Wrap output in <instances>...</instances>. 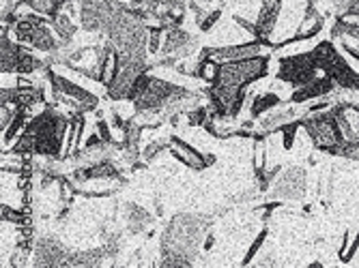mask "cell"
<instances>
[{"label":"cell","mask_w":359,"mask_h":268,"mask_svg":"<svg viewBox=\"0 0 359 268\" xmlns=\"http://www.w3.org/2000/svg\"><path fill=\"white\" fill-rule=\"evenodd\" d=\"M209 219L203 215L181 213L177 215L161 237V266H191L196 253L201 251Z\"/></svg>","instance_id":"1"},{"label":"cell","mask_w":359,"mask_h":268,"mask_svg":"<svg viewBox=\"0 0 359 268\" xmlns=\"http://www.w3.org/2000/svg\"><path fill=\"white\" fill-rule=\"evenodd\" d=\"M72 116H65L52 106H46L30 116L26 131L32 138V157L65 159V140H67Z\"/></svg>","instance_id":"2"},{"label":"cell","mask_w":359,"mask_h":268,"mask_svg":"<svg viewBox=\"0 0 359 268\" xmlns=\"http://www.w3.org/2000/svg\"><path fill=\"white\" fill-rule=\"evenodd\" d=\"M3 30L11 39H15L18 43L30 48L32 52L46 54V56L56 54L60 50V45H62L58 41V37H56L50 20L32 13V11L18 15V20L11 26H3Z\"/></svg>","instance_id":"3"},{"label":"cell","mask_w":359,"mask_h":268,"mask_svg":"<svg viewBox=\"0 0 359 268\" xmlns=\"http://www.w3.org/2000/svg\"><path fill=\"white\" fill-rule=\"evenodd\" d=\"M312 54L316 58L320 73L332 78L336 82L338 90L359 92V71L348 62V58L340 52V48H338V43L334 39L318 41L312 48Z\"/></svg>","instance_id":"4"},{"label":"cell","mask_w":359,"mask_h":268,"mask_svg":"<svg viewBox=\"0 0 359 268\" xmlns=\"http://www.w3.org/2000/svg\"><path fill=\"white\" fill-rule=\"evenodd\" d=\"M269 66H271L269 54L239 60V62H217V73L211 84L231 86V88H248L258 80H265L269 76Z\"/></svg>","instance_id":"5"},{"label":"cell","mask_w":359,"mask_h":268,"mask_svg":"<svg viewBox=\"0 0 359 268\" xmlns=\"http://www.w3.org/2000/svg\"><path fill=\"white\" fill-rule=\"evenodd\" d=\"M318 73H320V69H318L312 50H306V52L282 56L278 60L276 80L295 90V88H302V86L310 84L312 80H316Z\"/></svg>","instance_id":"6"},{"label":"cell","mask_w":359,"mask_h":268,"mask_svg":"<svg viewBox=\"0 0 359 268\" xmlns=\"http://www.w3.org/2000/svg\"><path fill=\"white\" fill-rule=\"evenodd\" d=\"M308 193V172L304 165L282 167L269 187V195L280 202H302Z\"/></svg>","instance_id":"7"},{"label":"cell","mask_w":359,"mask_h":268,"mask_svg":"<svg viewBox=\"0 0 359 268\" xmlns=\"http://www.w3.org/2000/svg\"><path fill=\"white\" fill-rule=\"evenodd\" d=\"M80 3V26L86 32H106L110 20L118 11L116 0H78Z\"/></svg>","instance_id":"8"},{"label":"cell","mask_w":359,"mask_h":268,"mask_svg":"<svg viewBox=\"0 0 359 268\" xmlns=\"http://www.w3.org/2000/svg\"><path fill=\"white\" fill-rule=\"evenodd\" d=\"M271 50H273L271 41L252 39V41L231 43V45H222V48H207L203 54H207L215 62H239V60L256 58L263 54H271Z\"/></svg>","instance_id":"9"},{"label":"cell","mask_w":359,"mask_h":268,"mask_svg":"<svg viewBox=\"0 0 359 268\" xmlns=\"http://www.w3.org/2000/svg\"><path fill=\"white\" fill-rule=\"evenodd\" d=\"M69 253L72 251L65 247L58 239L41 237V239H37L35 247H32L30 264H35V266H67Z\"/></svg>","instance_id":"10"},{"label":"cell","mask_w":359,"mask_h":268,"mask_svg":"<svg viewBox=\"0 0 359 268\" xmlns=\"http://www.w3.org/2000/svg\"><path fill=\"white\" fill-rule=\"evenodd\" d=\"M334 92H338L336 82L332 78H327V76H318L310 84L292 90L290 97H288V104H292V106H308L312 101H318V99L332 97Z\"/></svg>","instance_id":"11"},{"label":"cell","mask_w":359,"mask_h":268,"mask_svg":"<svg viewBox=\"0 0 359 268\" xmlns=\"http://www.w3.org/2000/svg\"><path fill=\"white\" fill-rule=\"evenodd\" d=\"M194 50H196V39L189 35L183 26H170L166 30L164 45H161V56L183 60V58L191 56Z\"/></svg>","instance_id":"12"},{"label":"cell","mask_w":359,"mask_h":268,"mask_svg":"<svg viewBox=\"0 0 359 268\" xmlns=\"http://www.w3.org/2000/svg\"><path fill=\"white\" fill-rule=\"evenodd\" d=\"M168 150L172 153V157L177 161H181L183 165L191 167V170H196V172L205 170V167H209L215 161L213 155H203L198 148H194L191 144H187L183 138H177V136L170 138V148Z\"/></svg>","instance_id":"13"},{"label":"cell","mask_w":359,"mask_h":268,"mask_svg":"<svg viewBox=\"0 0 359 268\" xmlns=\"http://www.w3.org/2000/svg\"><path fill=\"white\" fill-rule=\"evenodd\" d=\"M280 11H282V0H263V5H260L258 15L254 20L256 39H260V41L271 39L276 24H278V17H280Z\"/></svg>","instance_id":"14"},{"label":"cell","mask_w":359,"mask_h":268,"mask_svg":"<svg viewBox=\"0 0 359 268\" xmlns=\"http://www.w3.org/2000/svg\"><path fill=\"white\" fill-rule=\"evenodd\" d=\"M297 108L299 106H292V104H288V106H280V108H276V110H271L269 114H265L260 120H256L258 125H256V131L260 133V136H269V133H278L284 125H288V122H292V120H297L302 114L297 112Z\"/></svg>","instance_id":"15"},{"label":"cell","mask_w":359,"mask_h":268,"mask_svg":"<svg viewBox=\"0 0 359 268\" xmlns=\"http://www.w3.org/2000/svg\"><path fill=\"white\" fill-rule=\"evenodd\" d=\"M284 106V99L273 92V90H267V92H258L252 97V104H250V118L252 120H260L265 114H269L271 110Z\"/></svg>","instance_id":"16"},{"label":"cell","mask_w":359,"mask_h":268,"mask_svg":"<svg viewBox=\"0 0 359 268\" xmlns=\"http://www.w3.org/2000/svg\"><path fill=\"white\" fill-rule=\"evenodd\" d=\"M20 3H22L28 11L37 13V15H41V17L52 20V17H56V15L62 11L65 5L74 3V0H20Z\"/></svg>","instance_id":"17"},{"label":"cell","mask_w":359,"mask_h":268,"mask_svg":"<svg viewBox=\"0 0 359 268\" xmlns=\"http://www.w3.org/2000/svg\"><path fill=\"white\" fill-rule=\"evenodd\" d=\"M125 223H127L129 232L138 234V232H144L153 223V217L149 215V211H144L138 204H127L125 206Z\"/></svg>","instance_id":"18"},{"label":"cell","mask_w":359,"mask_h":268,"mask_svg":"<svg viewBox=\"0 0 359 268\" xmlns=\"http://www.w3.org/2000/svg\"><path fill=\"white\" fill-rule=\"evenodd\" d=\"M50 24H52V28H54V32H56V37H58V41H60L62 45H69V43L74 41L76 32H78V26L74 24V20H72L69 13L60 11L56 17L50 20Z\"/></svg>","instance_id":"19"},{"label":"cell","mask_w":359,"mask_h":268,"mask_svg":"<svg viewBox=\"0 0 359 268\" xmlns=\"http://www.w3.org/2000/svg\"><path fill=\"white\" fill-rule=\"evenodd\" d=\"M299 129H302V116L297 120H292L288 125H284L278 133L282 136V148L284 150H290L292 146H295V140L299 136Z\"/></svg>","instance_id":"20"},{"label":"cell","mask_w":359,"mask_h":268,"mask_svg":"<svg viewBox=\"0 0 359 268\" xmlns=\"http://www.w3.org/2000/svg\"><path fill=\"white\" fill-rule=\"evenodd\" d=\"M267 230H263L258 234V237L254 239V243L250 245V249H248V253H245V258H243V266H248V264H252L254 260H256V255L260 253V249H263V245H265V241H267Z\"/></svg>","instance_id":"21"},{"label":"cell","mask_w":359,"mask_h":268,"mask_svg":"<svg viewBox=\"0 0 359 268\" xmlns=\"http://www.w3.org/2000/svg\"><path fill=\"white\" fill-rule=\"evenodd\" d=\"M3 221L13 223V225H26V211L3 204Z\"/></svg>","instance_id":"22"},{"label":"cell","mask_w":359,"mask_h":268,"mask_svg":"<svg viewBox=\"0 0 359 268\" xmlns=\"http://www.w3.org/2000/svg\"><path fill=\"white\" fill-rule=\"evenodd\" d=\"M166 148H170V140H155V142H151V144H147L142 148L140 157L144 161H151V159H155V155H159L161 150H166Z\"/></svg>","instance_id":"23"},{"label":"cell","mask_w":359,"mask_h":268,"mask_svg":"<svg viewBox=\"0 0 359 268\" xmlns=\"http://www.w3.org/2000/svg\"><path fill=\"white\" fill-rule=\"evenodd\" d=\"M222 20V9H213V11H207L205 13V17L198 22V28L203 30V32H209V30H213L215 26H217V22Z\"/></svg>","instance_id":"24"},{"label":"cell","mask_w":359,"mask_h":268,"mask_svg":"<svg viewBox=\"0 0 359 268\" xmlns=\"http://www.w3.org/2000/svg\"><path fill=\"white\" fill-rule=\"evenodd\" d=\"M95 131L100 133V136L108 142V144H116L114 142V136H112V125L108 122V120H104V118H100L97 120V125H95Z\"/></svg>","instance_id":"25"},{"label":"cell","mask_w":359,"mask_h":268,"mask_svg":"<svg viewBox=\"0 0 359 268\" xmlns=\"http://www.w3.org/2000/svg\"><path fill=\"white\" fill-rule=\"evenodd\" d=\"M344 15H353V17H359V0H353V3L346 7Z\"/></svg>","instance_id":"26"},{"label":"cell","mask_w":359,"mask_h":268,"mask_svg":"<svg viewBox=\"0 0 359 268\" xmlns=\"http://www.w3.org/2000/svg\"><path fill=\"white\" fill-rule=\"evenodd\" d=\"M357 138H359V120H357Z\"/></svg>","instance_id":"27"}]
</instances>
